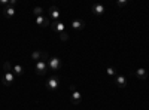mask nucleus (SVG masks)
<instances>
[{
	"label": "nucleus",
	"mask_w": 149,
	"mask_h": 110,
	"mask_svg": "<svg viewBox=\"0 0 149 110\" xmlns=\"http://www.w3.org/2000/svg\"><path fill=\"white\" fill-rule=\"evenodd\" d=\"M127 0H118L116 2V5H118V8H122V6H127Z\"/></svg>",
	"instance_id": "20"
},
{
	"label": "nucleus",
	"mask_w": 149,
	"mask_h": 110,
	"mask_svg": "<svg viewBox=\"0 0 149 110\" xmlns=\"http://www.w3.org/2000/svg\"><path fill=\"white\" fill-rule=\"evenodd\" d=\"M36 73H37V75H39V76H45L46 75V70H48V63H46V61H37V63H36Z\"/></svg>",
	"instance_id": "2"
},
{
	"label": "nucleus",
	"mask_w": 149,
	"mask_h": 110,
	"mask_svg": "<svg viewBox=\"0 0 149 110\" xmlns=\"http://www.w3.org/2000/svg\"><path fill=\"white\" fill-rule=\"evenodd\" d=\"M70 101L73 103V104H79L81 101H82V94L76 89V91H73L72 94H70Z\"/></svg>",
	"instance_id": "6"
},
{
	"label": "nucleus",
	"mask_w": 149,
	"mask_h": 110,
	"mask_svg": "<svg viewBox=\"0 0 149 110\" xmlns=\"http://www.w3.org/2000/svg\"><path fill=\"white\" fill-rule=\"evenodd\" d=\"M14 79H15L14 73H12V71H5L3 73V77H2V82H3L5 86H9V85L14 82Z\"/></svg>",
	"instance_id": "4"
},
{
	"label": "nucleus",
	"mask_w": 149,
	"mask_h": 110,
	"mask_svg": "<svg viewBox=\"0 0 149 110\" xmlns=\"http://www.w3.org/2000/svg\"><path fill=\"white\" fill-rule=\"evenodd\" d=\"M106 73H107V76H110V77L116 75V71H115L113 67H107V68H106Z\"/></svg>",
	"instance_id": "19"
},
{
	"label": "nucleus",
	"mask_w": 149,
	"mask_h": 110,
	"mask_svg": "<svg viewBox=\"0 0 149 110\" xmlns=\"http://www.w3.org/2000/svg\"><path fill=\"white\" fill-rule=\"evenodd\" d=\"M115 83H116V86H118V88H125V86H127V77H125V76H122V75H116V77H115Z\"/></svg>",
	"instance_id": "7"
},
{
	"label": "nucleus",
	"mask_w": 149,
	"mask_h": 110,
	"mask_svg": "<svg viewBox=\"0 0 149 110\" xmlns=\"http://www.w3.org/2000/svg\"><path fill=\"white\" fill-rule=\"evenodd\" d=\"M42 57H43V52H42V51H34V52L31 54V58L36 61V63H37V61H40Z\"/></svg>",
	"instance_id": "15"
},
{
	"label": "nucleus",
	"mask_w": 149,
	"mask_h": 110,
	"mask_svg": "<svg viewBox=\"0 0 149 110\" xmlns=\"http://www.w3.org/2000/svg\"><path fill=\"white\" fill-rule=\"evenodd\" d=\"M48 67L51 68V70H54V71L60 70V68H61V59L57 58V57L49 58V59H48Z\"/></svg>",
	"instance_id": "3"
},
{
	"label": "nucleus",
	"mask_w": 149,
	"mask_h": 110,
	"mask_svg": "<svg viewBox=\"0 0 149 110\" xmlns=\"http://www.w3.org/2000/svg\"><path fill=\"white\" fill-rule=\"evenodd\" d=\"M69 33L67 31H63V33H60V40H63V42H67L69 40Z\"/></svg>",
	"instance_id": "17"
},
{
	"label": "nucleus",
	"mask_w": 149,
	"mask_h": 110,
	"mask_svg": "<svg viewBox=\"0 0 149 110\" xmlns=\"http://www.w3.org/2000/svg\"><path fill=\"white\" fill-rule=\"evenodd\" d=\"M5 15H6L8 18H14V17H15V8L8 6V8L5 9Z\"/></svg>",
	"instance_id": "14"
},
{
	"label": "nucleus",
	"mask_w": 149,
	"mask_h": 110,
	"mask_svg": "<svg viewBox=\"0 0 149 110\" xmlns=\"http://www.w3.org/2000/svg\"><path fill=\"white\" fill-rule=\"evenodd\" d=\"M85 21L84 19H74L73 22H72V28L73 30H84L85 28Z\"/></svg>",
	"instance_id": "9"
},
{
	"label": "nucleus",
	"mask_w": 149,
	"mask_h": 110,
	"mask_svg": "<svg viewBox=\"0 0 149 110\" xmlns=\"http://www.w3.org/2000/svg\"><path fill=\"white\" fill-rule=\"evenodd\" d=\"M12 67H14V66L10 64V61H5V63H3V70L5 71H12Z\"/></svg>",
	"instance_id": "16"
},
{
	"label": "nucleus",
	"mask_w": 149,
	"mask_h": 110,
	"mask_svg": "<svg viewBox=\"0 0 149 110\" xmlns=\"http://www.w3.org/2000/svg\"><path fill=\"white\" fill-rule=\"evenodd\" d=\"M42 12H43V9H42L40 6H36V8L33 9V14H34L36 17H40V15H42Z\"/></svg>",
	"instance_id": "18"
},
{
	"label": "nucleus",
	"mask_w": 149,
	"mask_h": 110,
	"mask_svg": "<svg viewBox=\"0 0 149 110\" xmlns=\"http://www.w3.org/2000/svg\"><path fill=\"white\" fill-rule=\"evenodd\" d=\"M93 14H94V15H103V14H104V6H103L102 3L93 5Z\"/></svg>",
	"instance_id": "10"
},
{
	"label": "nucleus",
	"mask_w": 149,
	"mask_h": 110,
	"mask_svg": "<svg viewBox=\"0 0 149 110\" xmlns=\"http://www.w3.org/2000/svg\"><path fill=\"white\" fill-rule=\"evenodd\" d=\"M12 73L17 76H21L22 73H24V67L21 64H14V67H12Z\"/></svg>",
	"instance_id": "13"
},
{
	"label": "nucleus",
	"mask_w": 149,
	"mask_h": 110,
	"mask_svg": "<svg viewBox=\"0 0 149 110\" xmlns=\"http://www.w3.org/2000/svg\"><path fill=\"white\" fill-rule=\"evenodd\" d=\"M70 91H72V92L76 91V85H70Z\"/></svg>",
	"instance_id": "22"
},
{
	"label": "nucleus",
	"mask_w": 149,
	"mask_h": 110,
	"mask_svg": "<svg viewBox=\"0 0 149 110\" xmlns=\"http://www.w3.org/2000/svg\"><path fill=\"white\" fill-rule=\"evenodd\" d=\"M134 75H136V77L140 79V80H146L148 79V71L145 68H137L134 71Z\"/></svg>",
	"instance_id": "12"
},
{
	"label": "nucleus",
	"mask_w": 149,
	"mask_h": 110,
	"mask_svg": "<svg viewBox=\"0 0 149 110\" xmlns=\"http://www.w3.org/2000/svg\"><path fill=\"white\" fill-rule=\"evenodd\" d=\"M60 86V77L58 76H51L46 82V89L49 91H55L57 88Z\"/></svg>",
	"instance_id": "1"
},
{
	"label": "nucleus",
	"mask_w": 149,
	"mask_h": 110,
	"mask_svg": "<svg viewBox=\"0 0 149 110\" xmlns=\"http://www.w3.org/2000/svg\"><path fill=\"white\" fill-rule=\"evenodd\" d=\"M49 18L52 19V22H54V21H58V18H60V10H58L57 6H51V8H49Z\"/></svg>",
	"instance_id": "8"
},
{
	"label": "nucleus",
	"mask_w": 149,
	"mask_h": 110,
	"mask_svg": "<svg viewBox=\"0 0 149 110\" xmlns=\"http://www.w3.org/2000/svg\"><path fill=\"white\" fill-rule=\"evenodd\" d=\"M51 26H52V28H54L57 33H63V31H66V26H64L63 22H60V21H54Z\"/></svg>",
	"instance_id": "11"
},
{
	"label": "nucleus",
	"mask_w": 149,
	"mask_h": 110,
	"mask_svg": "<svg viewBox=\"0 0 149 110\" xmlns=\"http://www.w3.org/2000/svg\"><path fill=\"white\" fill-rule=\"evenodd\" d=\"M0 5H2V6H9V2H8V0H0Z\"/></svg>",
	"instance_id": "21"
},
{
	"label": "nucleus",
	"mask_w": 149,
	"mask_h": 110,
	"mask_svg": "<svg viewBox=\"0 0 149 110\" xmlns=\"http://www.w3.org/2000/svg\"><path fill=\"white\" fill-rule=\"evenodd\" d=\"M36 24H37V26H40V27H48L49 24H51V18H49V17H43V15L36 17Z\"/></svg>",
	"instance_id": "5"
}]
</instances>
